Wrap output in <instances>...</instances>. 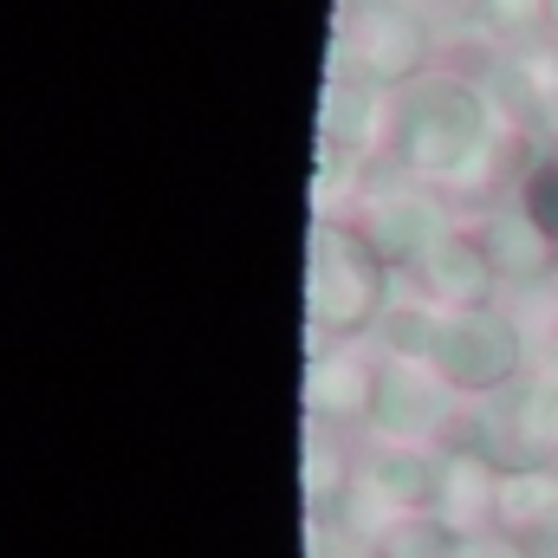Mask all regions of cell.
Segmentation results:
<instances>
[{
	"instance_id": "obj_1",
	"label": "cell",
	"mask_w": 558,
	"mask_h": 558,
	"mask_svg": "<svg viewBox=\"0 0 558 558\" xmlns=\"http://www.w3.org/2000/svg\"><path fill=\"white\" fill-rule=\"evenodd\" d=\"M384 558H454V546H448V533L441 526H403V533H390V546H384Z\"/></svg>"
},
{
	"instance_id": "obj_2",
	"label": "cell",
	"mask_w": 558,
	"mask_h": 558,
	"mask_svg": "<svg viewBox=\"0 0 558 558\" xmlns=\"http://www.w3.org/2000/svg\"><path fill=\"white\" fill-rule=\"evenodd\" d=\"M454 558H526L520 546H507V539H461Z\"/></svg>"
}]
</instances>
